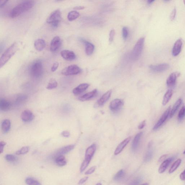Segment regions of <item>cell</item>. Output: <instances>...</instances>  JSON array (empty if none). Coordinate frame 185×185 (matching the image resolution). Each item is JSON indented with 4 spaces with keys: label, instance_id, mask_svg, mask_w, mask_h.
Segmentation results:
<instances>
[{
    "label": "cell",
    "instance_id": "1",
    "mask_svg": "<svg viewBox=\"0 0 185 185\" xmlns=\"http://www.w3.org/2000/svg\"><path fill=\"white\" fill-rule=\"evenodd\" d=\"M35 2L33 1H26L22 2L12 10L10 16L11 18L18 17L26 11L29 10L33 7Z\"/></svg>",
    "mask_w": 185,
    "mask_h": 185
},
{
    "label": "cell",
    "instance_id": "2",
    "mask_svg": "<svg viewBox=\"0 0 185 185\" xmlns=\"http://www.w3.org/2000/svg\"><path fill=\"white\" fill-rule=\"evenodd\" d=\"M18 45L17 43H15L12 44L8 48L2 55L0 59V67L5 65L9 61L11 57L14 55L18 49Z\"/></svg>",
    "mask_w": 185,
    "mask_h": 185
},
{
    "label": "cell",
    "instance_id": "3",
    "mask_svg": "<svg viewBox=\"0 0 185 185\" xmlns=\"http://www.w3.org/2000/svg\"><path fill=\"white\" fill-rule=\"evenodd\" d=\"M30 73L32 77L35 78H39L43 75V67L41 61L37 60L32 64L30 68Z\"/></svg>",
    "mask_w": 185,
    "mask_h": 185
},
{
    "label": "cell",
    "instance_id": "4",
    "mask_svg": "<svg viewBox=\"0 0 185 185\" xmlns=\"http://www.w3.org/2000/svg\"><path fill=\"white\" fill-rule=\"evenodd\" d=\"M144 41V38L142 37L137 42L132 52L131 57L132 60L135 61L140 57L143 49Z\"/></svg>",
    "mask_w": 185,
    "mask_h": 185
},
{
    "label": "cell",
    "instance_id": "5",
    "mask_svg": "<svg viewBox=\"0 0 185 185\" xmlns=\"http://www.w3.org/2000/svg\"><path fill=\"white\" fill-rule=\"evenodd\" d=\"M62 19V13L59 9L54 11L50 14L47 19L48 23L51 24L54 28L57 27Z\"/></svg>",
    "mask_w": 185,
    "mask_h": 185
},
{
    "label": "cell",
    "instance_id": "6",
    "mask_svg": "<svg viewBox=\"0 0 185 185\" xmlns=\"http://www.w3.org/2000/svg\"><path fill=\"white\" fill-rule=\"evenodd\" d=\"M81 71L80 68L77 65L74 64L64 68L62 71V75L70 76L77 75Z\"/></svg>",
    "mask_w": 185,
    "mask_h": 185
},
{
    "label": "cell",
    "instance_id": "7",
    "mask_svg": "<svg viewBox=\"0 0 185 185\" xmlns=\"http://www.w3.org/2000/svg\"><path fill=\"white\" fill-rule=\"evenodd\" d=\"M123 104V100L119 99H115L111 102L110 109L114 113H117L121 109Z\"/></svg>",
    "mask_w": 185,
    "mask_h": 185
},
{
    "label": "cell",
    "instance_id": "8",
    "mask_svg": "<svg viewBox=\"0 0 185 185\" xmlns=\"http://www.w3.org/2000/svg\"><path fill=\"white\" fill-rule=\"evenodd\" d=\"M171 110V106H169L167 109L164 113L163 114L161 117L160 118L159 120L157 122V123L154 126L153 128L154 130H157L159 128H160L162 124L164 123L166 120L167 119L168 116L169 115Z\"/></svg>",
    "mask_w": 185,
    "mask_h": 185
},
{
    "label": "cell",
    "instance_id": "9",
    "mask_svg": "<svg viewBox=\"0 0 185 185\" xmlns=\"http://www.w3.org/2000/svg\"><path fill=\"white\" fill-rule=\"evenodd\" d=\"M180 76V73L178 72H174L171 74L167 78L166 81L167 85L169 87H172L176 84L177 78Z\"/></svg>",
    "mask_w": 185,
    "mask_h": 185
},
{
    "label": "cell",
    "instance_id": "10",
    "mask_svg": "<svg viewBox=\"0 0 185 185\" xmlns=\"http://www.w3.org/2000/svg\"><path fill=\"white\" fill-rule=\"evenodd\" d=\"M183 45V41L182 39H179L177 40L175 42L173 47L172 48V54L174 57L178 56L181 51Z\"/></svg>",
    "mask_w": 185,
    "mask_h": 185
},
{
    "label": "cell",
    "instance_id": "11",
    "mask_svg": "<svg viewBox=\"0 0 185 185\" xmlns=\"http://www.w3.org/2000/svg\"><path fill=\"white\" fill-rule=\"evenodd\" d=\"M111 90H108L106 93L104 94L96 102L95 105V107L97 108L103 106L109 100L111 96Z\"/></svg>",
    "mask_w": 185,
    "mask_h": 185
},
{
    "label": "cell",
    "instance_id": "12",
    "mask_svg": "<svg viewBox=\"0 0 185 185\" xmlns=\"http://www.w3.org/2000/svg\"><path fill=\"white\" fill-rule=\"evenodd\" d=\"M21 116L22 120L25 122H31L35 118L33 112L29 110L24 111L22 112Z\"/></svg>",
    "mask_w": 185,
    "mask_h": 185
},
{
    "label": "cell",
    "instance_id": "13",
    "mask_svg": "<svg viewBox=\"0 0 185 185\" xmlns=\"http://www.w3.org/2000/svg\"><path fill=\"white\" fill-rule=\"evenodd\" d=\"M61 45V40L59 36H56L52 40L50 43V50L51 52H55L59 49Z\"/></svg>",
    "mask_w": 185,
    "mask_h": 185
},
{
    "label": "cell",
    "instance_id": "14",
    "mask_svg": "<svg viewBox=\"0 0 185 185\" xmlns=\"http://www.w3.org/2000/svg\"><path fill=\"white\" fill-rule=\"evenodd\" d=\"M170 66L168 63H162L157 65H151L149 68L152 71L155 72H162L166 71L169 68Z\"/></svg>",
    "mask_w": 185,
    "mask_h": 185
},
{
    "label": "cell",
    "instance_id": "15",
    "mask_svg": "<svg viewBox=\"0 0 185 185\" xmlns=\"http://www.w3.org/2000/svg\"><path fill=\"white\" fill-rule=\"evenodd\" d=\"M98 94L97 90L95 89L92 90V92H88V93L80 96V97L78 98V99L81 101H86V100H89L95 97L96 96H97Z\"/></svg>",
    "mask_w": 185,
    "mask_h": 185
},
{
    "label": "cell",
    "instance_id": "16",
    "mask_svg": "<svg viewBox=\"0 0 185 185\" xmlns=\"http://www.w3.org/2000/svg\"><path fill=\"white\" fill-rule=\"evenodd\" d=\"M62 58L68 61H73L76 58V56L73 51L68 50H64L61 53Z\"/></svg>",
    "mask_w": 185,
    "mask_h": 185
},
{
    "label": "cell",
    "instance_id": "17",
    "mask_svg": "<svg viewBox=\"0 0 185 185\" xmlns=\"http://www.w3.org/2000/svg\"><path fill=\"white\" fill-rule=\"evenodd\" d=\"M96 144H93L90 146L86 149L85 154V159L91 160L92 157L96 152Z\"/></svg>",
    "mask_w": 185,
    "mask_h": 185
},
{
    "label": "cell",
    "instance_id": "18",
    "mask_svg": "<svg viewBox=\"0 0 185 185\" xmlns=\"http://www.w3.org/2000/svg\"><path fill=\"white\" fill-rule=\"evenodd\" d=\"M131 138L130 137H129L126 138V139H125L119 145L117 148L116 149L115 151L114 154L115 155H117L120 153L123 150L125 147L130 142Z\"/></svg>",
    "mask_w": 185,
    "mask_h": 185
},
{
    "label": "cell",
    "instance_id": "19",
    "mask_svg": "<svg viewBox=\"0 0 185 185\" xmlns=\"http://www.w3.org/2000/svg\"><path fill=\"white\" fill-rule=\"evenodd\" d=\"M89 85L87 83H83L74 88L73 90V93L75 95H77L85 91L89 87Z\"/></svg>",
    "mask_w": 185,
    "mask_h": 185
},
{
    "label": "cell",
    "instance_id": "20",
    "mask_svg": "<svg viewBox=\"0 0 185 185\" xmlns=\"http://www.w3.org/2000/svg\"><path fill=\"white\" fill-rule=\"evenodd\" d=\"M11 104L9 100L1 98L0 100V109L4 111H6L10 109Z\"/></svg>",
    "mask_w": 185,
    "mask_h": 185
},
{
    "label": "cell",
    "instance_id": "21",
    "mask_svg": "<svg viewBox=\"0 0 185 185\" xmlns=\"http://www.w3.org/2000/svg\"><path fill=\"white\" fill-rule=\"evenodd\" d=\"M142 135V132H140L137 134L134 138L132 145V149L133 151L135 152L137 150Z\"/></svg>",
    "mask_w": 185,
    "mask_h": 185
},
{
    "label": "cell",
    "instance_id": "22",
    "mask_svg": "<svg viewBox=\"0 0 185 185\" xmlns=\"http://www.w3.org/2000/svg\"><path fill=\"white\" fill-rule=\"evenodd\" d=\"M81 41L85 44V53L88 55H90L93 53L94 46L93 44L89 42L86 41L83 39H81Z\"/></svg>",
    "mask_w": 185,
    "mask_h": 185
},
{
    "label": "cell",
    "instance_id": "23",
    "mask_svg": "<svg viewBox=\"0 0 185 185\" xmlns=\"http://www.w3.org/2000/svg\"><path fill=\"white\" fill-rule=\"evenodd\" d=\"M173 160V158H170L164 160L158 169V172L160 174L163 173L165 171L171 163Z\"/></svg>",
    "mask_w": 185,
    "mask_h": 185
},
{
    "label": "cell",
    "instance_id": "24",
    "mask_svg": "<svg viewBox=\"0 0 185 185\" xmlns=\"http://www.w3.org/2000/svg\"><path fill=\"white\" fill-rule=\"evenodd\" d=\"M34 46L36 50L41 51L45 47L46 43L45 40L42 39H38L34 43Z\"/></svg>",
    "mask_w": 185,
    "mask_h": 185
},
{
    "label": "cell",
    "instance_id": "25",
    "mask_svg": "<svg viewBox=\"0 0 185 185\" xmlns=\"http://www.w3.org/2000/svg\"><path fill=\"white\" fill-rule=\"evenodd\" d=\"M74 148H75V145H72L63 147L58 150L57 155L58 156L63 155L67 154L73 150Z\"/></svg>",
    "mask_w": 185,
    "mask_h": 185
},
{
    "label": "cell",
    "instance_id": "26",
    "mask_svg": "<svg viewBox=\"0 0 185 185\" xmlns=\"http://www.w3.org/2000/svg\"><path fill=\"white\" fill-rule=\"evenodd\" d=\"M11 126V122L9 119L4 120L1 124L2 131L4 134H6L9 131Z\"/></svg>",
    "mask_w": 185,
    "mask_h": 185
},
{
    "label": "cell",
    "instance_id": "27",
    "mask_svg": "<svg viewBox=\"0 0 185 185\" xmlns=\"http://www.w3.org/2000/svg\"><path fill=\"white\" fill-rule=\"evenodd\" d=\"M55 161L58 166L62 167L65 166L67 164V161L65 157L63 155L58 156L55 159Z\"/></svg>",
    "mask_w": 185,
    "mask_h": 185
},
{
    "label": "cell",
    "instance_id": "28",
    "mask_svg": "<svg viewBox=\"0 0 185 185\" xmlns=\"http://www.w3.org/2000/svg\"><path fill=\"white\" fill-rule=\"evenodd\" d=\"M182 102V100L181 99H179L175 104L174 105L172 108V110L171 111L169 116L170 118H172L173 116L174 115L176 111H177L178 108H179Z\"/></svg>",
    "mask_w": 185,
    "mask_h": 185
},
{
    "label": "cell",
    "instance_id": "29",
    "mask_svg": "<svg viewBox=\"0 0 185 185\" xmlns=\"http://www.w3.org/2000/svg\"><path fill=\"white\" fill-rule=\"evenodd\" d=\"M173 94V91L172 89H168L164 94L163 100L162 104L164 106L166 105L168 103L171 98H172Z\"/></svg>",
    "mask_w": 185,
    "mask_h": 185
},
{
    "label": "cell",
    "instance_id": "30",
    "mask_svg": "<svg viewBox=\"0 0 185 185\" xmlns=\"http://www.w3.org/2000/svg\"><path fill=\"white\" fill-rule=\"evenodd\" d=\"M152 143L150 142L148 145V150L144 157V161L148 162L151 160L153 156V150L151 149Z\"/></svg>",
    "mask_w": 185,
    "mask_h": 185
},
{
    "label": "cell",
    "instance_id": "31",
    "mask_svg": "<svg viewBox=\"0 0 185 185\" xmlns=\"http://www.w3.org/2000/svg\"><path fill=\"white\" fill-rule=\"evenodd\" d=\"M80 16V13L77 11H73L68 13L67 18L68 21H72L77 19Z\"/></svg>",
    "mask_w": 185,
    "mask_h": 185
},
{
    "label": "cell",
    "instance_id": "32",
    "mask_svg": "<svg viewBox=\"0 0 185 185\" xmlns=\"http://www.w3.org/2000/svg\"><path fill=\"white\" fill-rule=\"evenodd\" d=\"M181 162L182 160L180 159H179L177 160L171 167L169 171V173L170 174H172L174 172L179 166L180 164H181Z\"/></svg>",
    "mask_w": 185,
    "mask_h": 185
},
{
    "label": "cell",
    "instance_id": "33",
    "mask_svg": "<svg viewBox=\"0 0 185 185\" xmlns=\"http://www.w3.org/2000/svg\"><path fill=\"white\" fill-rule=\"evenodd\" d=\"M125 176L124 171L121 170L119 171L114 177V180L115 181H119L123 178Z\"/></svg>",
    "mask_w": 185,
    "mask_h": 185
},
{
    "label": "cell",
    "instance_id": "34",
    "mask_svg": "<svg viewBox=\"0 0 185 185\" xmlns=\"http://www.w3.org/2000/svg\"><path fill=\"white\" fill-rule=\"evenodd\" d=\"M26 184L28 185H41V184L37 180L31 178H28L25 180Z\"/></svg>",
    "mask_w": 185,
    "mask_h": 185
},
{
    "label": "cell",
    "instance_id": "35",
    "mask_svg": "<svg viewBox=\"0 0 185 185\" xmlns=\"http://www.w3.org/2000/svg\"><path fill=\"white\" fill-rule=\"evenodd\" d=\"M58 83L55 79H52L50 80L47 86V89L51 90L57 88Z\"/></svg>",
    "mask_w": 185,
    "mask_h": 185
},
{
    "label": "cell",
    "instance_id": "36",
    "mask_svg": "<svg viewBox=\"0 0 185 185\" xmlns=\"http://www.w3.org/2000/svg\"><path fill=\"white\" fill-rule=\"evenodd\" d=\"M29 150V148L28 146H25L22 148L21 149L17 151L16 153V154L18 155H24L28 153Z\"/></svg>",
    "mask_w": 185,
    "mask_h": 185
},
{
    "label": "cell",
    "instance_id": "37",
    "mask_svg": "<svg viewBox=\"0 0 185 185\" xmlns=\"http://www.w3.org/2000/svg\"><path fill=\"white\" fill-rule=\"evenodd\" d=\"M90 161L91 160L85 159V160H84L83 162H82L81 167H80V172H82L85 170V169L87 168L88 166L89 165Z\"/></svg>",
    "mask_w": 185,
    "mask_h": 185
},
{
    "label": "cell",
    "instance_id": "38",
    "mask_svg": "<svg viewBox=\"0 0 185 185\" xmlns=\"http://www.w3.org/2000/svg\"><path fill=\"white\" fill-rule=\"evenodd\" d=\"M27 99V96L25 94H20L17 96L16 101L17 103H20L25 102Z\"/></svg>",
    "mask_w": 185,
    "mask_h": 185
},
{
    "label": "cell",
    "instance_id": "39",
    "mask_svg": "<svg viewBox=\"0 0 185 185\" xmlns=\"http://www.w3.org/2000/svg\"><path fill=\"white\" fill-rule=\"evenodd\" d=\"M5 159L8 162H16L17 160V158L15 156L12 154H7L5 156Z\"/></svg>",
    "mask_w": 185,
    "mask_h": 185
},
{
    "label": "cell",
    "instance_id": "40",
    "mask_svg": "<svg viewBox=\"0 0 185 185\" xmlns=\"http://www.w3.org/2000/svg\"><path fill=\"white\" fill-rule=\"evenodd\" d=\"M185 116V106H183L179 112L178 116V120H181Z\"/></svg>",
    "mask_w": 185,
    "mask_h": 185
},
{
    "label": "cell",
    "instance_id": "41",
    "mask_svg": "<svg viewBox=\"0 0 185 185\" xmlns=\"http://www.w3.org/2000/svg\"><path fill=\"white\" fill-rule=\"evenodd\" d=\"M128 35V29L127 27H124L122 29V36L123 39L126 40L127 39Z\"/></svg>",
    "mask_w": 185,
    "mask_h": 185
},
{
    "label": "cell",
    "instance_id": "42",
    "mask_svg": "<svg viewBox=\"0 0 185 185\" xmlns=\"http://www.w3.org/2000/svg\"><path fill=\"white\" fill-rule=\"evenodd\" d=\"M115 34V30H111L109 34V41L110 43H111L112 41H113Z\"/></svg>",
    "mask_w": 185,
    "mask_h": 185
},
{
    "label": "cell",
    "instance_id": "43",
    "mask_svg": "<svg viewBox=\"0 0 185 185\" xmlns=\"http://www.w3.org/2000/svg\"><path fill=\"white\" fill-rule=\"evenodd\" d=\"M176 8H174L171 13L170 16V19L171 21H173L176 18Z\"/></svg>",
    "mask_w": 185,
    "mask_h": 185
},
{
    "label": "cell",
    "instance_id": "44",
    "mask_svg": "<svg viewBox=\"0 0 185 185\" xmlns=\"http://www.w3.org/2000/svg\"><path fill=\"white\" fill-rule=\"evenodd\" d=\"M141 181V179L138 178L132 181L129 185H138Z\"/></svg>",
    "mask_w": 185,
    "mask_h": 185
},
{
    "label": "cell",
    "instance_id": "45",
    "mask_svg": "<svg viewBox=\"0 0 185 185\" xmlns=\"http://www.w3.org/2000/svg\"><path fill=\"white\" fill-rule=\"evenodd\" d=\"M96 169V167L92 166V168H90L88 171L85 172V174L86 175L91 174L94 172Z\"/></svg>",
    "mask_w": 185,
    "mask_h": 185
},
{
    "label": "cell",
    "instance_id": "46",
    "mask_svg": "<svg viewBox=\"0 0 185 185\" xmlns=\"http://www.w3.org/2000/svg\"><path fill=\"white\" fill-rule=\"evenodd\" d=\"M58 66H59V63L58 62H55L54 63L51 68V71L53 72L57 70Z\"/></svg>",
    "mask_w": 185,
    "mask_h": 185
},
{
    "label": "cell",
    "instance_id": "47",
    "mask_svg": "<svg viewBox=\"0 0 185 185\" xmlns=\"http://www.w3.org/2000/svg\"><path fill=\"white\" fill-rule=\"evenodd\" d=\"M6 144V143L5 142L2 141L0 142V153H2L3 152L4 147Z\"/></svg>",
    "mask_w": 185,
    "mask_h": 185
},
{
    "label": "cell",
    "instance_id": "48",
    "mask_svg": "<svg viewBox=\"0 0 185 185\" xmlns=\"http://www.w3.org/2000/svg\"><path fill=\"white\" fill-rule=\"evenodd\" d=\"M61 135L64 137L68 138L70 136V133L69 132L66 130L62 132Z\"/></svg>",
    "mask_w": 185,
    "mask_h": 185
},
{
    "label": "cell",
    "instance_id": "49",
    "mask_svg": "<svg viewBox=\"0 0 185 185\" xmlns=\"http://www.w3.org/2000/svg\"><path fill=\"white\" fill-rule=\"evenodd\" d=\"M88 177H85L81 179V180H80L79 182H78V184L79 185L83 184L88 180Z\"/></svg>",
    "mask_w": 185,
    "mask_h": 185
},
{
    "label": "cell",
    "instance_id": "50",
    "mask_svg": "<svg viewBox=\"0 0 185 185\" xmlns=\"http://www.w3.org/2000/svg\"><path fill=\"white\" fill-rule=\"evenodd\" d=\"M146 124V120H144L143 121L142 123H141L138 126V128L139 129L141 130L145 126Z\"/></svg>",
    "mask_w": 185,
    "mask_h": 185
},
{
    "label": "cell",
    "instance_id": "51",
    "mask_svg": "<svg viewBox=\"0 0 185 185\" xmlns=\"http://www.w3.org/2000/svg\"><path fill=\"white\" fill-rule=\"evenodd\" d=\"M8 2V1H5V0H1L0 1V7L1 8L3 7Z\"/></svg>",
    "mask_w": 185,
    "mask_h": 185
},
{
    "label": "cell",
    "instance_id": "52",
    "mask_svg": "<svg viewBox=\"0 0 185 185\" xmlns=\"http://www.w3.org/2000/svg\"><path fill=\"white\" fill-rule=\"evenodd\" d=\"M180 178L182 180H185V170L180 174Z\"/></svg>",
    "mask_w": 185,
    "mask_h": 185
},
{
    "label": "cell",
    "instance_id": "53",
    "mask_svg": "<svg viewBox=\"0 0 185 185\" xmlns=\"http://www.w3.org/2000/svg\"><path fill=\"white\" fill-rule=\"evenodd\" d=\"M84 7L83 6H76L74 8V9L76 10H82L84 9Z\"/></svg>",
    "mask_w": 185,
    "mask_h": 185
},
{
    "label": "cell",
    "instance_id": "54",
    "mask_svg": "<svg viewBox=\"0 0 185 185\" xmlns=\"http://www.w3.org/2000/svg\"><path fill=\"white\" fill-rule=\"evenodd\" d=\"M167 157V155H164L162 156L160 158L159 161L160 162L162 161L163 160L164 161L165 160H164L165 159H166Z\"/></svg>",
    "mask_w": 185,
    "mask_h": 185
},
{
    "label": "cell",
    "instance_id": "55",
    "mask_svg": "<svg viewBox=\"0 0 185 185\" xmlns=\"http://www.w3.org/2000/svg\"><path fill=\"white\" fill-rule=\"evenodd\" d=\"M154 1L153 0H148L147 1V2L149 5H150V4H152L154 2Z\"/></svg>",
    "mask_w": 185,
    "mask_h": 185
},
{
    "label": "cell",
    "instance_id": "56",
    "mask_svg": "<svg viewBox=\"0 0 185 185\" xmlns=\"http://www.w3.org/2000/svg\"><path fill=\"white\" fill-rule=\"evenodd\" d=\"M142 185H149V184L148 183H144Z\"/></svg>",
    "mask_w": 185,
    "mask_h": 185
},
{
    "label": "cell",
    "instance_id": "57",
    "mask_svg": "<svg viewBox=\"0 0 185 185\" xmlns=\"http://www.w3.org/2000/svg\"><path fill=\"white\" fill-rule=\"evenodd\" d=\"M96 185H102V184L101 183H98L96 184Z\"/></svg>",
    "mask_w": 185,
    "mask_h": 185
},
{
    "label": "cell",
    "instance_id": "58",
    "mask_svg": "<svg viewBox=\"0 0 185 185\" xmlns=\"http://www.w3.org/2000/svg\"><path fill=\"white\" fill-rule=\"evenodd\" d=\"M184 5H185V1H184Z\"/></svg>",
    "mask_w": 185,
    "mask_h": 185
},
{
    "label": "cell",
    "instance_id": "59",
    "mask_svg": "<svg viewBox=\"0 0 185 185\" xmlns=\"http://www.w3.org/2000/svg\"><path fill=\"white\" fill-rule=\"evenodd\" d=\"M184 153V154H185V150L184 151V153Z\"/></svg>",
    "mask_w": 185,
    "mask_h": 185
}]
</instances>
